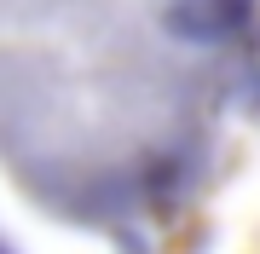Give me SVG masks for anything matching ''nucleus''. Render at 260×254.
<instances>
[{"label": "nucleus", "mask_w": 260, "mask_h": 254, "mask_svg": "<svg viewBox=\"0 0 260 254\" xmlns=\"http://www.w3.org/2000/svg\"><path fill=\"white\" fill-rule=\"evenodd\" d=\"M0 254H23V248H18V243H12V237H6V231H0Z\"/></svg>", "instance_id": "f03ea898"}, {"label": "nucleus", "mask_w": 260, "mask_h": 254, "mask_svg": "<svg viewBox=\"0 0 260 254\" xmlns=\"http://www.w3.org/2000/svg\"><path fill=\"white\" fill-rule=\"evenodd\" d=\"M260 127V0H0V173L110 254H174Z\"/></svg>", "instance_id": "f257e3e1"}]
</instances>
